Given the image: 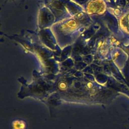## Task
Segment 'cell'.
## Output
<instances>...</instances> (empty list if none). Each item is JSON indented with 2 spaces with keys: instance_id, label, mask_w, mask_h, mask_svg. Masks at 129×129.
<instances>
[{
  "instance_id": "cell-1",
  "label": "cell",
  "mask_w": 129,
  "mask_h": 129,
  "mask_svg": "<svg viewBox=\"0 0 129 129\" xmlns=\"http://www.w3.org/2000/svg\"><path fill=\"white\" fill-rule=\"evenodd\" d=\"M106 9V4L103 0H92L87 5V12L88 14L101 15Z\"/></svg>"
},
{
  "instance_id": "cell-2",
  "label": "cell",
  "mask_w": 129,
  "mask_h": 129,
  "mask_svg": "<svg viewBox=\"0 0 129 129\" xmlns=\"http://www.w3.org/2000/svg\"><path fill=\"white\" fill-rule=\"evenodd\" d=\"M12 127L13 129H25L26 123L23 120H16L13 122Z\"/></svg>"
}]
</instances>
